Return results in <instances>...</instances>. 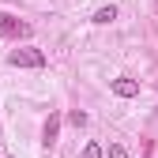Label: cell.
Instances as JSON below:
<instances>
[{"label":"cell","mask_w":158,"mask_h":158,"mask_svg":"<svg viewBox=\"0 0 158 158\" xmlns=\"http://www.w3.org/2000/svg\"><path fill=\"white\" fill-rule=\"evenodd\" d=\"M8 64L11 68H45V53L34 49V45H23V49H11L8 53Z\"/></svg>","instance_id":"cell-1"},{"label":"cell","mask_w":158,"mask_h":158,"mask_svg":"<svg viewBox=\"0 0 158 158\" xmlns=\"http://www.w3.org/2000/svg\"><path fill=\"white\" fill-rule=\"evenodd\" d=\"M0 34H4V38H30L34 27L30 23H19V19L8 15V11H0Z\"/></svg>","instance_id":"cell-2"},{"label":"cell","mask_w":158,"mask_h":158,"mask_svg":"<svg viewBox=\"0 0 158 158\" xmlns=\"http://www.w3.org/2000/svg\"><path fill=\"white\" fill-rule=\"evenodd\" d=\"M109 90L117 94V98H135V94H139V83H135V79H109Z\"/></svg>","instance_id":"cell-3"},{"label":"cell","mask_w":158,"mask_h":158,"mask_svg":"<svg viewBox=\"0 0 158 158\" xmlns=\"http://www.w3.org/2000/svg\"><path fill=\"white\" fill-rule=\"evenodd\" d=\"M56 135H60V113H49V121H45V128H42V143L53 147Z\"/></svg>","instance_id":"cell-4"},{"label":"cell","mask_w":158,"mask_h":158,"mask_svg":"<svg viewBox=\"0 0 158 158\" xmlns=\"http://www.w3.org/2000/svg\"><path fill=\"white\" fill-rule=\"evenodd\" d=\"M113 19H117V8H113V4H106V8H98V11H94V23H98V27L113 23Z\"/></svg>","instance_id":"cell-5"},{"label":"cell","mask_w":158,"mask_h":158,"mask_svg":"<svg viewBox=\"0 0 158 158\" xmlns=\"http://www.w3.org/2000/svg\"><path fill=\"white\" fill-rule=\"evenodd\" d=\"M68 124L83 128V124H87V113H83V109H72V113H68Z\"/></svg>","instance_id":"cell-6"},{"label":"cell","mask_w":158,"mask_h":158,"mask_svg":"<svg viewBox=\"0 0 158 158\" xmlns=\"http://www.w3.org/2000/svg\"><path fill=\"white\" fill-rule=\"evenodd\" d=\"M109 158H128V151H124L121 143H109Z\"/></svg>","instance_id":"cell-7"},{"label":"cell","mask_w":158,"mask_h":158,"mask_svg":"<svg viewBox=\"0 0 158 158\" xmlns=\"http://www.w3.org/2000/svg\"><path fill=\"white\" fill-rule=\"evenodd\" d=\"M83 158H102V147H98V143H87V151H83Z\"/></svg>","instance_id":"cell-8"}]
</instances>
